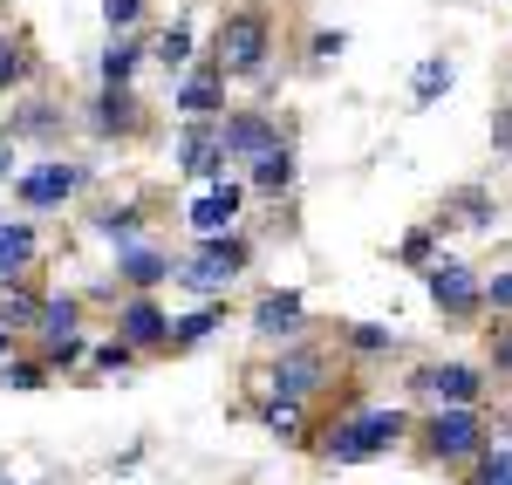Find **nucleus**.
I'll list each match as a JSON object with an SVG mask.
<instances>
[{"mask_svg": "<svg viewBox=\"0 0 512 485\" xmlns=\"http://www.w3.org/2000/svg\"><path fill=\"white\" fill-rule=\"evenodd\" d=\"M410 431H417V424H410L403 404H362V410H349V417L328 424V438L315 445V458L321 465H369V458L396 451Z\"/></svg>", "mask_w": 512, "mask_h": 485, "instance_id": "nucleus-1", "label": "nucleus"}, {"mask_svg": "<svg viewBox=\"0 0 512 485\" xmlns=\"http://www.w3.org/2000/svg\"><path fill=\"white\" fill-rule=\"evenodd\" d=\"M267 48H274V14L267 7H233L219 21V41H212V62L226 76H267Z\"/></svg>", "mask_w": 512, "mask_h": 485, "instance_id": "nucleus-2", "label": "nucleus"}, {"mask_svg": "<svg viewBox=\"0 0 512 485\" xmlns=\"http://www.w3.org/2000/svg\"><path fill=\"white\" fill-rule=\"evenodd\" d=\"M253 267V240L246 233H226V240H198L192 260H178V287L198 294V301H219L226 287Z\"/></svg>", "mask_w": 512, "mask_h": 485, "instance_id": "nucleus-3", "label": "nucleus"}, {"mask_svg": "<svg viewBox=\"0 0 512 485\" xmlns=\"http://www.w3.org/2000/svg\"><path fill=\"white\" fill-rule=\"evenodd\" d=\"M417 438L437 465H478L492 451V424H485V410H431L417 424Z\"/></svg>", "mask_w": 512, "mask_h": 485, "instance_id": "nucleus-4", "label": "nucleus"}, {"mask_svg": "<svg viewBox=\"0 0 512 485\" xmlns=\"http://www.w3.org/2000/svg\"><path fill=\"white\" fill-rule=\"evenodd\" d=\"M485 369L478 363H417L410 376H403V390L410 397H431L437 410H478L485 404Z\"/></svg>", "mask_w": 512, "mask_h": 485, "instance_id": "nucleus-5", "label": "nucleus"}, {"mask_svg": "<svg viewBox=\"0 0 512 485\" xmlns=\"http://www.w3.org/2000/svg\"><path fill=\"white\" fill-rule=\"evenodd\" d=\"M424 287H431V308L444 315V322H478L485 315V281H478L472 260H458V253H444L431 274H424Z\"/></svg>", "mask_w": 512, "mask_h": 485, "instance_id": "nucleus-6", "label": "nucleus"}, {"mask_svg": "<svg viewBox=\"0 0 512 485\" xmlns=\"http://www.w3.org/2000/svg\"><path fill=\"white\" fill-rule=\"evenodd\" d=\"M328 376H335V363H328L321 342H287L274 363H267V390H274L280 404H308Z\"/></svg>", "mask_w": 512, "mask_h": 485, "instance_id": "nucleus-7", "label": "nucleus"}, {"mask_svg": "<svg viewBox=\"0 0 512 485\" xmlns=\"http://www.w3.org/2000/svg\"><path fill=\"white\" fill-rule=\"evenodd\" d=\"M82 185H89V164H76V158H41V164H28V171L14 178V199L28 205V212H62Z\"/></svg>", "mask_w": 512, "mask_h": 485, "instance_id": "nucleus-8", "label": "nucleus"}, {"mask_svg": "<svg viewBox=\"0 0 512 485\" xmlns=\"http://www.w3.org/2000/svg\"><path fill=\"white\" fill-rule=\"evenodd\" d=\"M171 158H178V171L185 178H198V185H226V117H198L178 130V144H171Z\"/></svg>", "mask_w": 512, "mask_h": 485, "instance_id": "nucleus-9", "label": "nucleus"}, {"mask_svg": "<svg viewBox=\"0 0 512 485\" xmlns=\"http://www.w3.org/2000/svg\"><path fill=\"white\" fill-rule=\"evenodd\" d=\"M171 328H178V315H164L151 294H123L117 301V335L137 356H171Z\"/></svg>", "mask_w": 512, "mask_h": 485, "instance_id": "nucleus-10", "label": "nucleus"}, {"mask_svg": "<svg viewBox=\"0 0 512 485\" xmlns=\"http://www.w3.org/2000/svg\"><path fill=\"white\" fill-rule=\"evenodd\" d=\"M246 328L260 335V342H301V328H308V301H301V287H267L253 308H246Z\"/></svg>", "mask_w": 512, "mask_h": 485, "instance_id": "nucleus-11", "label": "nucleus"}, {"mask_svg": "<svg viewBox=\"0 0 512 485\" xmlns=\"http://www.w3.org/2000/svg\"><path fill=\"white\" fill-rule=\"evenodd\" d=\"M287 137H280V117L267 103H246V110H226V158H246L260 164L267 151H280Z\"/></svg>", "mask_w": 512, "mask_h": 485, "instance_id": "nucleus-12", "label": "nucleus"}, {"mask_svg": "<svg viewBox=\"0 0 512 485\" xmlns=\"http://www.w3.org/2000/svg\"><path fill=\"white\" fill-rule=\"evenodd\" d=\"M239 205H246V185H233V178H226V185H205L185 219H192L198 240H226V233H239Z\"/></svg>", "mask_w": 512, "mask_h": 485, "instance_id": "nucleus-13", "label": "nucleus"}, {"mask_svg": "<svg viewBox=\"0 0 512 485\" xmlns=\"http://www.w3.org/2000/svg\"><path fill=\"white\" fill-rule=\"evenodd\" d=\"M171 103H178V117H185V123L219 117V110H226V69H219V62H198L192 76L178 82V96H171Z\"/></svg>", "mask_w": 512, "mask_h": 485, "instance_id": "nucleus-14", "label": "nucleus"}, {"mask_svg": "<svg viewBox=\"0 0 512 485\" xmlns=\"http://www.w3.org/2000/svg\"><path fill=\"white\" fill-rule=\"evenodd\" d=\"M117 281L130 287V294H151V287L178 281V260L158 253V246H123V253H117Z\"/></svg>", "mask_w": 512, "mask_h": 485, "instance_id": "nucleus-15", "label": "nucleus"}, {"mask_svg": "<svg viewBox=\"0 0 512 485\" xmlns=\"http://www.w3.org/2000/svg\"><path fill=\"white\" fill-rule=\"evenodd\" d=\"M41 260V233L28 219H0V287L28 281V267Z\"/></svg>", "mask_w": 512, "mask_h": 485, "instance_id": "nucleus-16", "label": "nucleus"}, {"mask_svg": "<svg viewBox=\"0 0 512 485\" xmlns=\"http://www.w3.org/2000/svg\"><path fill=\"white\" fill-rule=\"evenodd\" d=\"M137 123H144L137 89H103V96L89 103V130H96V137H130Z\"/></svg>", "mask_w": 512, "mask_h": 485, "instance_id": "nucleus-17", "label": "nucleus"}, {"mask_svg": "<svg viewBox=\"0 0 512 485\" xmlns=\"http://www.w3.org/2000/svg\"><path fill=\"white\" fill-rule=\"evenodd\" d=\"M62 110H55V103H14V117H7V130H0V137H7V144H21V137H35V144H55V137H62Z\"/></svg>", "mask_w": 512, "mask_h": 485, "instance_id": "nucleus-18", "label": "nucleus"}, {"mask_svg": "<svg viewBox=\"0 0 512 485\" xmlns=\"http://www.w3.org/2000/svg\"><path fill=\"white\" fill-rule=\"evenodd\" d=\"M294 178H301L294 144H280V151H267V158L253 164V192H260V199H287V192H294Z\"/></svg>", "mask_w": 512, "mask_h": 485, "instance_id": "nucleus-19", "label": "nucleus"}, {"mask_svg": "<svg viewBox=\"0 0 512 485\" xmlns=\"http://www.w3.org/2000/svg\"><path fill=\"white\" fill-rule=\"evenodd\" d=\"M226 328V308L219 301H198L192 315H178V328H171V356H185V349H198V342H212Z\"/></svg>", "mask_w": 512, "mask_h": 485, "instance_id": "nucleus-20", "label": "nucleus"}, {"mask_svg": "<svg viewBox=\"0 0 512 485\" xmlns=\"http://www.w3.org/2000/svg\"><path fill=\"white\" fill-rule=\"evenodd\" d=\"M137 62H144V41H137V35H117L103 55H96V76H103V89H130Z\"/></svg>", "mask_w": 512, "mask_h": 485, "instance_id": "nucleus-21", "label": "nucleus"}, {"mask_svg": "<svg viewBox=\"0 0 512 485\" xmlns=\"http://www.w3.org/2000/svg\"><path fill=\"white\" fill-rule=\"evenodd\" d=\"M89 226L117 246V253L123 246H144V212H137V205H103V212H89Z\"/></svg>", "mask_w": 512, "mask_h": 485, "instance_id": "nucleus-22", "label": "nucleus"}, {"mask_svg": "<svg viewBox=\"0 0 512 485\" xmlns=\"http://www.w3.org/2000/svg\"><path fill=\"white\" fill-rule=\"evenodd\" d=\"M41 308H48V294H35L28 281H14V287H0V328H41Z\"/></svg>", "mask_w": 512, "mask_h": 485, "instance_id": "nucleus-23", "label": "nucleus"}, {"mask_svg": "<svg viewBox=\"0 0 512 485\" xmlns=\"http://www.w3.org/2000/svg\"><path fill=\"white\" fill-rule=\"evenodd\" d=\"M451 82H458L451 55H424V62H417V82H410V103H417V110H431V103L444 96V89H451Z\"/></svg>", "mask_w": 512, "mask_h": 485, "instance_id": "nucleus-24", "label": "nucleus"}, {"mask_svg": "<svg viewBox=\"0 0 512 485\" xmlns=\"http://www.w3.org/2000/svg\"><path fill=\"white\" fill-rule=\"evenodd\" d=\"M41 342H62V335H82V301L76 294H48V308H41Z\"/></svg>", "mask_w": 512, "mask_h": 485, "instance_id": "nucleus-25", "label": "nucleus"}, {"mask_svg": "<svg viewBox=\"0 0 512 485\" xmlns=\"http://www.w3.org/2000/svg\"><path fill=\"white\" fill-rule=\"evenodd\" d=\"M437 219H458V226H492V192L485 185H458Z\"/></svg>", "mask_w": 512, "mask_h": 485, "instance_id": "nucleus-26", "label": "nucleus"}, {"mask_svg": "<svg viewBox=\"0 0 512 485\" xmlns=\"http://www.w3.org/2000/svg\"><path fill=\"white\" fill-rule=\"evenodd\" d=\"M28 76H35V55H28V41H21V35H0V89H21Z\"/></svg>", "mask_w": 512, "mask_h": 485, "instance_id": "nucleus-27", "label": "nucleus"}, {"mask_svg": "<svg viewBox=\"0 0 512 485\" xmlns=\"http://www.w3.org/2000/svg\"><path fill=\"white\" fill-rule=\"evenodd\" d=\"M342 342H349L355 356H396V328H376V322H349Z\"/></svg>", "mask_w": 512, "mask_h": 485, "instance_id": "nucleus-28", "label": "nucleus"}, {"mask_svg": "<svg viewBox=\"0 0 512 485\" xmlns=\"http://www.w3.org/2000/svg\"><path fill=\"white\" fill-rule=\"evenodd\" d=\"M301 417H308V404H260V431H274V438H287V445H294V438H301Z\"/></svg>", "mask_w": 512, "mask_h": 485, "instance_id": "nucleus-29", "label": "nucleus"}, {"mask_svg": "<svg viewBox=\"0 0 512 485\" xmlns=\"http://www.w3.org/2000/svg\"><path fill=\"white\" fill-rule=\"evenodd\" d=\"M151 55H158L164 69H192V28H185V21H171V28L158 35V48H151Z\"/></svg>", "mask_w": 512, "mask_h": 485, "instance_id": "nucleus-30", "label": "nucleus"}, {"mask_svg": "<svg viewBox=\"0 0 512 485\" xmlns=\"http://www.w3.org/2000/svg\"><path fill=\"white\" fill-rule=\"evenodd\" d=\"M48 383V363L41 356H14V363L0 369V390H41Z\"/></svg>", "mask_w": 512, "mask_h": 485, "instance_id": "nucleus-31", "label": "nucleus"}, {"mask_svg": "<svg viewBox=\"0 0 512 485\" xmlns=\"http://www.w3.org/2000/svg\"><path fill=\"white\" fill-rule=\"evenodd\" d=\"M89 369H103V376H123V369H137V349H130L123 335H110V342H96Z\"/></svg>", "mask_w": 512, "mask_h": 485, "instance_id": "nucleus-32", "label": "nucleus"}, {"mask_svg": "<svg viewBox=\"0 0 512 485\" xmlns=\"http://www.w3.org/2000/svg\"><path fill=\"white\" fill-rule=\"evenodd\" d=\"M485 369H492L499 383H512V322H499L485 335Z\"/></svg>", "mask_w": 512, "mask_h": 485, "instance_id": "nucleus-33", "label": "nucleus"}, {"mask_svg": "<svg viewBox=\"0 0 512 485\" xmlns=\"http://www.w3.org/2000/svg\"><path fill=\"white\" fill-rule=\"evenodd\" d=\"M89 356H96V349H89V342H82V335H62V342H41V363H48V369L89 363Z\"/></svg>", "mask_w": 512, "mask_h": 485, "instance_id": "nucleus-34", "label": "nucleus"}, {"mask_svg": "<svg viewBox=\"0 0 512 485\" xmlns=\"http://www.w3.org/2000/svg\"><path fill=\"white\" fill-rule=\"evenodd\" d=\"M472 485H512V451L506 445H492L485 458L472 465Z\"/></svg>", "mask_w": 512, "mask_h": 485, "instance_id": "nucleus-35", "label": "nucleus"}, {"mask_svg": "<svg viewBox=\"0 0 512 485\" xmlns=\"http://www.w3.org/2000/svg\"><path fill=\"white\" fill-rule=\"evenodd\" d=\"M396 253H403V267H424V274H431L437 260H444L431 233H403V246H396Z\"/></svg>", "mask_w": 512, "mask_h": 485, "instance_id": "nucleus-36", "label": "nucleus"}, {"mask_svg": "<svg viewBox=\"0 0 512 485\" xmlns=\"http://www.w3.org/2000/svg\"><path fill=\"white\" fill-rule=\"evenodd\" d=\"M103 21H110V35H130L144 21V0H103Z\"/></svg>", "mask_w": 512, "mask_h": 485, "instance_id": "nucleus-37", "label": "nucleus"}, {"mask_svg": "<svg viewBox=\"0 0 512 485\" xmlns=\"http://www.w3.org/2000/svg\"><path fill=\"white\" fill-rule=\"evenodd\" d=\"M485 308H492V315H512V267H499V274L485 281Z\"/></svg>", "mask_w": 512, "mask_h": 485, "instance_id": "nucleus-38", "label": "nucleus"}, {"mask_svg": "<svg viewBox=\"0 0 512 485\" xmlns=\"http://www.w3.org/2000/svg\"><path fill=\"white\" fill-rule=\"evenodd\" d=\"M308 48H315V62H328V55H342V48H349V35H342V28H321Z\"/></svg>", "mask_w": 512, "mask_h": 485, "instance_id": "nucleus-39", "label": "nucleus"}, {"mask_svg": "<svg viewBox=\"0 0 512 485\" xmlns=\"http://www.w3.org/2000/svg\"><path fill=\"white\" fill-rule=\"evenodd\" d=\"M492 144H499V158H512V103H499V117H492Z\"/></svg>", "mask_w": 512, "mask_h": 485, "instance_id": "nucleus-40", "label": "nucleus"}, {"mask_svg": "<svg viewBox=\"0 0 512 485\" xmlns=\"http://www.w3.org/2000/svg\"><path fill=\"white\" fill-rule=\"evenodd\" d=\"M14 178H21V164H14V144L0 137V185H14Z\"/></svg>", "mask_w": 512, "mask_h": 485, "instance_id": "nucleus-41", "label": "nucleus"}, {"mask_svg": "<svg viewBox=\"0 0 512 485\" xmlns=\"http://www.w3.org/2000/svg\"><path fill=\"white\" fill-rule=\"evenodd\" d=\"M14 363V328H0V369Z\"/></svg>", "mask_w": 512, "mask_h": 485, "instance_id": "nucleus-42", "label": "nucleus"}, {"mask_svg": "<svg viewBox=\"0 0 512 485\" xmlns=\"http://www.w3.org/2000/svg\"><path fill=\"white\" fill-rule=\"evenodd\" d=\"M492 431H499V445H506V451H512V417H506V424H492Z\"/></svg>", "mask_w": 512, "mask_h": 485, "instance_id": "nucleus-43", "label": "nucleus"}, {"mask_svg": "<svg viewBox=\"0 0 512 485\" xmlns=\"http://www.w3.org/2000/svg\"><path fill=\"white\" fill-rule=\"evenodd\" d=\"M0 485H14V479H0Z\"/></svg>", "mask_w": 512, "mask_h": 485, "instance_id": "nucleus-44", "label": "nucleus"}, {"mask_svg": "<svg viewBox=\"0 0 512 485\" xmlns=\"http://www.w3.org/2000/svg\"><path fill=\"white\" fill-rule=\"evenodd\" d=\"M0 7H7V0H0Z\"/></svg>", "mask_w": 512, "mask_h": 485, "instance_id": "nucleus-45", "label": "nucleus"}]
</instances>
